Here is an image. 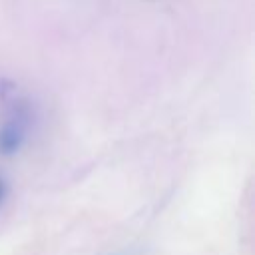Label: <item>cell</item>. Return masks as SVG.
I'll return each instance as SVG.
<instances>
[{"label": "cell", "instance_id": "obj_1", "mask_svg": "<svg viewBox=\"0 0 255 255\" xmlns=\"http://www.w3.org/2000/svg\"><path fill=\"white\" fill-rule=\"evenodd\" d=\"M24 131H26L24 120L20 116L10 118L0 128V151L2 153H14L24 141Z\"/></svg>", "mask_w": 255, "mask_h": 255}, {"label": "cell", "instance_id": "obj_2", "mask_svg": "<svg viewBox=\"0 0 255 255\" xmlns=\"http://www.w3.org/2000/svg\"><path fill=\"white\" fill-rule=\"evenodd\" d=\"M2 197H4V185H2V181H0V201H2Z\"/></svg>", "mask_w": 255, "mask_h": 255}]
</instances>
